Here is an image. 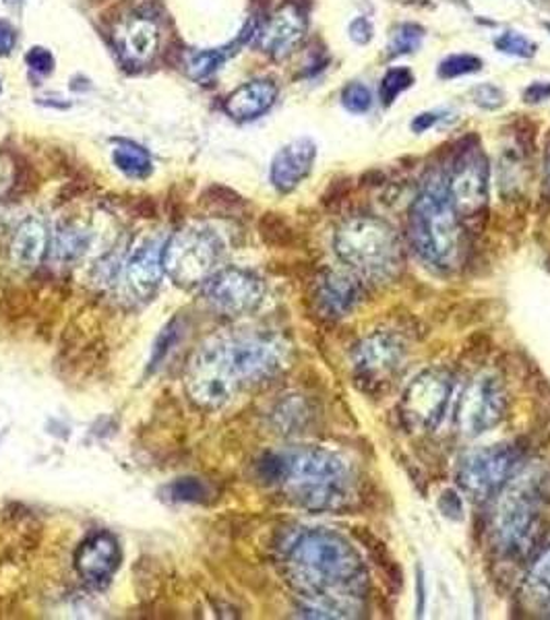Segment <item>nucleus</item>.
I'll use <instances>...</instances> for the list:
<instances>
[{
	"instance_id": "f257e3e1",
	"label": "nucleus",
	"mask_w": 550,
	"mask_h": 620,
	"mask_svg": "<svg viewBox=\"0 0 550 620\" xmlns=\"http://www.w3.org/2000/svg\"><path fill=\"white\" fill-rule=\"evenodd\" d=\"M285 573L303 596L311 617H359L368 592L361 554L331 529H306L285 550Z\"/></svg>"
},
{
	"instance_id": "f03ea898",
	"label": "nucleus",
	"mask_w": 550,
	"mask_h": 620,
	"mask_svg": "<svg viewBox=\"0 0 550 620\" xmlns=\"http://www.w3.org/2000/svg\"><path fill=\"white\" fill-rule=\"evenodd\" d=\"M285 364V346L278 338L241 334L206 341L187 366L190 399L208 410L224 408L248 387L278 375Z\"/></svg>"
},
{
	"instance_id": "7ed1b4c3",
	"label": "nucleus",
	"mask_w": 550,
	"mask_h": 620,
	"mask_svg": "<svg viewBox=\"0 0 550 620\" xmlns=\"http://www.w3.org/2000/svg\"><path fill=\"white\" fill-rule=\"evenodd\" d=\"M261 478L280 484L290 501L308 511H336L350 499L352 476L342 457L319 447L271 453L259 464Z\"/></svg>"
},
{
	"instance_id": "20e7f679",
	"label": "nucleus",
	"mask_w": 550,
	"mask_h": 620,
	"mask_svg": "<svg viewBox=\"0 0 550 620\" xmlns=\"http://www.w3.org/2000/svg\"><path fill=\"white\" fill-rule=\"evenodd\" d=\"M410 238L418 255L436 269L456 267L461 253L459 215L449 195L447 174L431 172L410 209Z\"/></svg>"
},
{
	"instance_id": "39448f33",
	"label": "nucleus",
	"mask_w": 550,
	"mask_h": 620,
	"mask_svg": "<svg viewBox=\"0 0 550 620\" xmlns=\"http://www.w3.org/2000/svg\"><path fill=\"white\" fill-rule=\"evenodd\" d=\"M333 248L350 271L371 280L394 278L403 264L398 232L377 218H354L346 222Z\"/></svg>"
},
{
	"instance_id": "423d86ee",
	"label": "nucleus",
	"mask_w": 550,
	"mask_h": 620,
	"mask_svg": "<svg viewBox=\"0 0 550 620\" xmlns=\"http://www.w3.org/2000/svg\"><path fill=\"white\" fill-rule=\"evenodd\" d=\"M542 478L526 471L512 478L496 494L494 542L501 554L519 559L530 552L542 515Z\"/></svg>"
},
{
	"instance_id": "0eeeda50",
	"label": "nucleus",
	"mask_w": 550,
	"mask_h": 620,
	"mask_svg": "<svg viewBox=\"0 0 550 620\" xmlns=\"http://www.w3.org/2000/svg\"><path fill=\"white\" fill-rule=\"evenodd\" d=\"M226 245L215 230L183 227L164 245V271L178 285L206 283L220 269Z\"/></svg>"
},
{
	"instance_id": "6e6552de",
	"label": "nucleus",
	"mask_w": 550,
	"mask_h": 620,
	"mask_svg": "<svg viewBox=\"0 0 550 620\" xmlns=\"http://www.w3.org/2000/svg\"><path fill=\"white\" fill-rule=\"evenodd\" d=\"M522 461L517 445H489L468 453L457 470V484L470 499L487 501L496 496L512 480Z\"/></svg>"
},
{
	"instance_id": "1a4fd4ad",
	"label": "nucleus",
	"mask_w": 550,
	"mask_h": 620,
	"mask_svg": "<svg viewBox=\"0 0 550 620\" xmlns=\"http://www.w3.org/2000/svg\"><path fill=\"white\" fill-rule=\"evenodd\" d=\"M266 282L243 267H220L203 283L206 301L229 317L255 313L266 301Z\"/></svg>"
},
{
	"instance_id": "9d476101",
	"label": "nucleus",
	"mask_w": 550,
	"mask_h": 620,
	"mask_svg": "<svg viewBox=\"0 0 550 620\" xmlns=\"http://www.w3.org/2000/svg\"><path fill=\"white\" fill-rule=\"evenodd\" d=\"M452 394L454 381L445 371L420 373L401 397L406 424L414 431H435L447 413Z\"/></svg>"
},
{
	"instance_id": "9b49d317",
	"label": "nucleus",
	"mask_w": 550,
	"mask_h": 620,
	"mask_svg": "<svg viewBox=\"0 0 550 620\" xmlns=\"http://www.w3.org/2000/svg\"><path fill=\"white\" fill-rule=\"evenodd\" d=\"M507 412V395L494 375L476 376L468 385L457 408L459 431L466 436H480L494 429Z\"/></svg>"
},
{
	"instance_id": "f8f14e48",
	"label": "nucleus",
	"mask_w": 550,
	"mask_h": 620,
	"mask_svg": "<svg viewBox=\"0 0 550 620\" xmlns=\"http://www.w3.org/2000/svg\"><path fill=\"white\" fill-rule=\"evenodd\" d=\"M449 195L459 220L478 215L489 201V164L480 148H466L447 174Z\"/></svg>"
},
{
	"instance_id": "ddd939ff",
	"label": "nucleus",
	"mask_w": 550,
	"mask_h": 620,
	"mask_svg": "<svg viewBox=\"0 0 550 620\" xmlns=\"http://www.w3.org/2000/svg\"><path fill=\"white\" fill-rule=\"evenodd\" d=\"M164 245L160 236H143L125 264V283L134 299H152L164 280Z\"/></svg>"
},
{
	"instance_id": "4468645a",
	"label": "nucleus",
	"mask_w": 550,
	"mask_h": 620,
	"mask_svg": "<svg viewBox=\"0 0 550 620\" xmlns=\"http://www.w3.org/2000/svg\"><path fill=\"white\" fill-rule=\"evenodd\" d=\"M403 362V346L391 334H373L354 350L352 364L359 381L381 383L394 375Z\"/></svg>"
},
{
	"instance_id": "2eb2a0df",
	"label": "nucleus",
	"mask_w": 550,
	"mask_h": 620,
	"mask_svg": "<svg viewBox=\"0 0 550 620\" xmlns=\"http://www.w3.org/2000/svg\"><path fill=\"white\" fill-rule=\"evenodd\" d=\"M122 561V550L110 531H97L77 548L79 577L92 587H104L115 577Z\"/></svg>"
},
{
	"instance_id": "dca6fc26",
	"label": "nucleus",
	"mask_w": 550,
	"mask_h": 620,
	"mask_svg": "<svg viewBox=\"0 0 550 620\" xmlns=\"http://www.w3.org/2000/svg\"><path fill=\"white\" fill-rule=\"evenodd\" d=\"M317 160V145L313 139L301 137L290 141L271 160L269 180L280 192H292L311 174Z\"/></svg>"
},
{
	"instance_id": "f3484780",
	"label": "nucleus",
	"mask_w": 550,
	"mask_h": 620,
	"mask_svg": "<svg viewBox=\"0 0 550 620\" xmlns=\"http://www.w3.org/2000/svg\"><path fill=\"white\" fill-rule=\"evenodd\" d=\"M362 301V283L356 273L327 271L315 288L317 311L327 319H340Z\"/></svg>"
},
{
	"instance_id": "a211bd4d",
	"label": "nucleus",
	"mask_w": 550,
	"mask_h": 620,
	"mask_svg": "<svg viewBox=\"0 0 550 620\" xmlns=\"http://www.w3.org/2000/svg\"><path fill=\"white\" fill-rule=\"evenodd\" d=\"M304 32H306V21L303 13L296 7L288 4L267 21L266 27L257 34V38L264 52L276 60H284L301 46Z\"/></svg>"
},
{
	"instance_id": "6ab92c4d",
	"label": "nucleus",
	"mask_w": 550,
	"mask_h": 620,
	"mask_svg": "<svg viewBox=\"0 0 550 620\" xmlns=\"http://www.w3.org/2000/svg\"><path fill=\"white\" fill-rule=\"evenodd\" d=\"M276 100H278V85L269 79H257L236 87L226 97L224 108L234 120L247 122L264 116L276 104Z\"/></svg>"
},
{
	"instance_id": "aec40b11",
	"label": "nucleus",
	"mask_w": 550,
	"mask_h": 620,
	"mask_svg": "<svg viewBox=\"0 0 550 620\" xmlns=\"http://www.w3.org/2000/svg\"><path fill=\"white\" fill-rule=\"evenodd\" d=\"M50 248V232L42 218H27L11 243V259L20 269H36Z\"/></svg>"
},
{
	"instance_id": "412c9836",
	"label": "nucleus",
	"mask_w": 550,
	"mask_h": 620,
	"mask_svg": "<svg viewBox=\"0 0 550 620\" xmlns=\"http://www.w3.org/2000/svg\"><path fill=\"white\" fill-rule=\"evenodd\" d=\"M160 32L148 17H133L120 36V52L133 65H148L157 55Z\"/></svg>"
},
{
	"instance_id": "4be33fe9",
	"label": "nucleus",
	"mask_w": 550,
	"mask_h": 620,
	"mask_svg": "<svg viewBox=\"0 0 550 620\" xmlns=\"http://www.w3.org/2000/svg\"><path fill=\"white\" fill-rule=\"evenodd\" d=\"M257 34H259L257 21H248L247 25L243 27V32L226 46L190 52L189 57H187L189 75L192 79H206V77L213 75L230 57H234L247 44L248 39L255 38Z\"/></svg>"
},
{
	"instance_id": "5701e85b",
	"label": "nucleus",
	"mask_w": 550,
	"mask_h": 620,
	"mask_svg": "<svg viewBox=\"0 0 550 620\" xmlns=\"http://www.w3.org/2000/svg\"><path fill=\"white\" fill-rule=\"evenodd\" d=\"M92 246H94L92 227L81 222H71L58 227L50 246V255L57 265H75L92 250Z\"/></svg>"
},
{
	"instance_id": "b1692460",
	"label": "nucleus",
	"mask_w": 550,
	"mask_h": 620,
	"mask_svg": "<svg viewBox=\"0 0 550 620\" xmlns=\"http://www.w3.org/2000/svg\"><path fill=\"white\" fill-rule=\"evenodd\" d=\"M522 598L531 608H549L550 606V546L538 557V561L524 582Z\"/></svg>"
},
{
	"instance_id": "393cba45",
	"label": "nucleus",
	"mask_w": 550,
	"mask_h": 620,
	"mask_svg": "<svg viewBox=\"0 0 550 620\" xmlns=\"http://www.w3.org/2000/svg\"><path fill=\"white\" fill-rule=\"evenodd\" d=\"M113 162L116 168L120 169L127 178L143 180L152 174V157L150 153L134 145L131 141H120L113 150Z\"/></svg>"
},
{
	"instance_id": "a878e982",
	"label": "nucleus",
	"mask_w": 550,
	"mask_h": 620,
	"mask_svg": "<svg viewBox=\"0 0 550 620\" xmlns=\"http://www.w3.org/2000/svg\"><path fill=\"white\" fill-rule=\"evenodd\" d=\"M424 42V27L418 23H401L394 27L391 38H389V55L401 57V55H412Z\"/></svg>"
},
{
	"instance_id": "bb28decb",
	"label": "nucleus",
	"mask_w": 550,
	"mask_h": 620,
	"mask_svg": "<svg viewBox=\"0 0 550 620\" xmlns=\"http://www.w3.org/2000/svg\"><path fill=\"white\" fill-rule=\"evenodd\" d=\"M414 85V75L408 67H391L381 79L379 97L383 106H391L399 94Z\"/></svg>"
},
{
	"instance_id": "cd10ccee",
	"label": "nucleus",
	"mask_w": 550,
	"mask_h": 620,
	"mask_svg": "<svg viewBox=\"0 0 550 620\" xmlns=\"http://www.w3.org/2000/svg\"><path fill=\"white\" fill-rule=\"evenodd\" d=\"M180 339V323L178 319H172L155 339L153 343L152 358H150V369L155 371L157 366H162L166 362V358L174 350V346Z\"/></svg>"
},
{
	"instance_id": "c85d7f7f",
	"label": "nucleus",
	"mask_w": 550,
	"mask_h": 620,
	"mask_svg": "<svg viewBox=\"0 0 550 620\" xmlns=\"http://www.w3.org/2000/svg\"><path fill=\"white\" fill-rule=\"evenodd\" d=\"M482 69V60L475 55H452L438 65L441 79H456V77L475 75Z\"/></svg>"
},
{
	"instance_id": "c756f323",
	"label": "nucleus",
	"mask_w": 550,
	"mask_h": 620,
	"mask_svg": "<svg viewBox=\"0 0 550 620\" xmlns=\"http://www.w3.org/2000/svg\"><path fill=\"white\" fill-rule=\"evenodd\" d=\"M494 48L510 57L531 58L536 55V44L519 32H503L494 39Z\"/></svg>"
},
{
	"instance_id": "7c9ffc66",
	"label": "nucleus",
	"mask_w": 550,
	"mask_h": 620,
	"mask_svg": "<svg viewBox=\"0 0 550 620\" xmlns=\"http://www.w3.org/2000/svg\"><path fill=\"white\" fill-rule=\"evenodd\" d=\"M343 108L350 114H366L373 108V94L368 90V85H364L361 81L348 83L342 92Z\"/></svg>"
},
{
	"instance_id": "2f4dec72",
	"label": "nucleus",
	"mask_w": 550,
	"mask_h": 620,
	"mask_svg": "<svg viewBox=\"0 0 550 620\" xmlns=\"http://www.w3.org/2000/svg\"><path fill=\"white\" fill-rule=\"evenodd\" d=\"M470 97L478 108L482 110H499L505 104V94L501 87H496L493 83H480L472 87Z\"/></svg>"
},
{
	"instance_id": "473e14b6",
	"label": "nucleus",
	"mask_w": 550,
	"mask_h": 620,
	"mask_svg": "<svg viewBox=\"0 0 550 620\" xmlns=\"http://www.w3.org/2000/svg\"><path fill=\"white\" fill-rule=\"evenodd\" d=\"M208 494V489L201 480H195V478H185V480H178L172 484V496L176 501H187V503H197L201 501L203 496Z\"/></svg>"
},
{
	"instance_id": "72a5a7b5",
	"label": "nucleus",
	"mask_w": 550,
	"mask_h": 620,
	"mask_svg": "<svg viewBox=\"0 0 550 620\" xmlns=\"http://www.w3.org/2000/svg\"><path fill=\"white\" fill-rule=\"evenodd\" d=\"M25 62L36 71V73H42V75H50L55 71V57L46 50V48H32L27 55H25Z\"/></svg>"
},
{
	"instance_id": "f704fd0d",
	"label": "nucleus",
	"mask_w": 550,
	"mask_h": 620,
	"mask_svg": "<svg viewBox=\"0 0 550 620\" xmlns=\"http://www.w3.org/2000/svg\"><path fill=\"white\" fill-rule=\"evenodd\" d=\"M348 34H350V39L359 46H364L373 39V34H375V27H373V21L366 20V17H356V20L350 21L348 25Z\"/></svg>"
},
{
	"instance_id": "c9c22d12",
	"label": "nucleus",
	"mask_w": 550,
	"mask_h": 620,
	"mask_svg": "<svg viewBox=\"0 0 550 620\" xmlns=\"http://www.w3.org/2000/svg\"><path fill=\"white\" fill-rule=\"evenodd\" d=\"M445 118H447V110H429V113L418 114L410 127L414 132H426L436 127L438 122H443Z\"/></svg>"
},
{
	"instance_id": "e433bc0d",
	"label": "nucleus",
	"mask_w": 550,
	"mask_h": 620,
	"mask_svg": "<svg viewBox=\"0 0 550 620\" xmlns=\"http://www.w3.org/2000/svg\"><path fill=\"white\" fill-rule=\"evenodd\" d=\"M524 100L528 104H542V102H549L550 100V81H534L526 92H524Z\"/></svg>"
},
{
	"instance_id": "4c0bfd02",
	"label": "nucleus",
	"mask_w": 550,
	"mask_h": 620,
	"mask_svg": "<svg viewBox=\"0 0 550 620\" xmlns=\"http://www.w3.org/2000/svg\"><path fill=\"white\" fill-rule=\"evenodd\" d=\"M17 44V32L9 21L0 20V57L11 55Z\"/></svg>"
},
{
	"instance_id": "58836bf2",
	"label": "nucleus",
	"mask_w": 550,
	"mask_h": 620,
	"mask_svg": "<svg viewBox=\"0 0 550 620\" xmlns=\"http://www.w3.org/2000/svg\"><path fill=\"white\" fill-rule=\"evenodd\" d=\"M11 185V164L0 160V195Z\"/></svg>"
},
{
	"instance_id": "ea45409f",
	"label": "nucleus",
	"mask_w": 550,
	"mask_h": 620,
	"mask_svg": "<svg viewBox=\"0 0 550 620\" xmlns=\"http://www.w3.org/2000/svg\"><path fill=\"white\" fill-rule=\"evenodd\" d=\"M7 4H20L21 0H4Z\"/></svg>"
},
{
	"instance_id": "a19ab883",
	"label": "nucleus",
	"mask_w": 550,
	"mask_h": 620,
	"mask_svg": "<svg viewBox=\"0 0 550 620\" xmlns=\"http://www.w3.org/2000/svg\"><path fill=\"white\" fill-rule=\"evenodd\" d=\"M549 608H550V606H549Z\"/></svg>"
}]
</instances>
